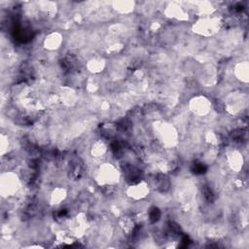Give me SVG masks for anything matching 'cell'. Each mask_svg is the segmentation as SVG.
Here are the masks:
<instances>
[{
  "instance_id": "obj_11",
  "label": "cell",
  "mask_w": 249,
  "mask_h": 249,
  "mask_svg": "<svg viewBox=\"0 0 249 249\" xmlns=\"http://www.w3.org/2000/svg\"><path fill=\"white\" fill-rule=\"evenodd\" d=\"M113 9L122 15H127L130 14L134 8H135V3L133 1H127V0H123V1H114L112 2Z\"/></svg>"
},
{
  "instance_id": "obj_6",
  "label": "cell",
  "mask_w": 249,
  "mask_h": 249,
  "mask_svg": "<svg viewBox=\"0 0 249 249\" xmlns=\"http://www.w3.org/2000/svg\"><path fill=\"white\" fill-rule=\"evenodd\" d=\"M126 196L133 200H142L150 194V186L146 181H138L129 185L125 191Z\"/></svg>"
},
{
  "instance_id": "obj_4",
  "label": "cell",
  "mask_w": 249,
  "mask_h": 249,
  "mask_svg": "<svg viewBox=\"0 0 249 249\" xmlns=\"http://www.w3.org/2000/svg\"><path fill=\"white\" fill-rule=\"evenodd\" d=\"M155 131L159 140L166 146H173L177 141V131L175 127L170 124H158L155 126Z\"/></svg>"
},
{
  "instance_id": "obj_15",
  "label": "cell",
  "mask_w": 249,
  "mask_h": 249,
  "mask_svg": "<svg viewBox=\"0 0 249 249\" xmlns=\"http://www.w3.org/2000/svg\"><path fill=\"white\" fill-rule=\"evenodd\" d=\"M60 98L64 103L72 104L76 101L77 95L75 91H73L71 89H63L60 92Z\"/></svg>"
},
{
  "instance_id": "obj_13",
  "label": "cell",
  "mask_w": 249,
  "mask_h": 249,
  "mask_svg": "<svg viewBox=\"0 0 249 249\" xmlns=\"http://www.w3.org/2000/svg\"><path fill=\"white\" fill-rule=\"evenodd\" d=\"M107 153V145L103 140H96L90 147V154L93 158L100 159Z\"/></svg>"
},
{
  "instance_id": "obj_12",
  "label": "cell",
  "mask_w": 249,
  "mask_h": 249,
  "mask_svg": "<svg viewBox=\"0 0 249 249\" xmlns=\"http://www.w3.org/2000/svg\"><path fill=\"white\" fill-rule=\"evenodd\" d=\"M105 66H106L105 60L103 58H100V57L91 58L87 63V68L92 74H99V73H101L104 70Z\"/></svg>"
},
{
  "instance_id": "obj_8",
  "label": "cell",
  "mask_w": 249,
  "mask_h": 249,
  "mask_svg": "<svg viewBox=\"0 0 249 249\" xmlns=\"http://www.w3.org/2000/svg\"><path fill=\"white\" fill-rule=\"evenodd\" d=\"M227 162L232 171L240 172L244 165V159L240 152L233 150L227 155Z\"/></svg>"
},
{
  "instance_id": "obj_5",
  "label": "cell",
  "mask_w": 249,
  "mask_h": 249,
  "mask_svg": "<svg viewBox=\"0 0 249 249\" xmlns=\"http://www.w3.org/2000/svg\"><path fill=\"white\" fill-rule=\"evenodd\" d=\"M189 108L194 115H196L198 117H203L210 113L212 108V103L206 96L196 95L190 100Z\"/></svg>"
},
{
  "instance_id": "obj_2",
  "label": "cell",
  "mask_w": 249,
  "mask_h": 249,
  "mask_svg": "<svg viewBox=\"0 0 249 249\" xmlns=\"http://www.w3.org/2000/svg\"><path fill=\"white\" fill-rule=\"evenodd\" d=\"M222 21L219 18L213 16L201 17L192 26V30L194 33L202 36V37H210L215 35L221 29Z\"/></svg>"
},
{
  "instance_id": "obj_16",
  "label": "cell",
  "mask_w": 249,
  "mask_h": 249,
  "mask_svg": "<svg viewBox=\"0 0 249 249\" xmlns=\"http://www.w3.org/2000/svg\"><path fill=\"white\" fill-rule=\"evenodd\" d=\"M120 227H121V229L124 232L128 233V232H130L133 230L134 222H133V220L130 217H123L120 220Z\"/></svg>"
},
{
  "instance_id": "obj_10",
  "label": "cell",
  "mask_w": 249,
  "mask_h": 249,
  "mask_svg": "<svg viewBox=\"0 0 249 249\" xmlns=\"http://www.w3.org/2000/svg\"><path fill=\"white\" fill-rule=\"evenodd\" d=\"M233 74L235 78L241 83L247 84L249 81V64L248 61L237 62L233 67Z\"/></svg>"
},
{
  "instance_id": "obj_1",
  "label": "cell",
  "mask_w": 249,
  "mask_h": 249,
  "mask_svg": "<svg viewBox=\"0 0 249 249\" xmlns=\"http://www.w3.org/2000/svg\"><path fill=\"white\" fill-rule=\"evenodd\" d=\"M120 179V170L111 162H103L98 166L94 173L96 184L103 188H113L119 184Z\"/></svg>"
},
{
  "instance_id": "obj_9",
  "label": "cell",
  "mask_w": 249,
  "mask_h": 249,
  "mask_svg": "<svg viewBox=\"0 0 249 249\" xmlns=\"http://www.w3.org/2000/svg\"><path fill=\"white\" fill-rule=\"evenodd\" d=\"M164 14L166 17L170 18H174L177 20H186L188 19L187 12L177 3H170L164 10Z\"/></svg>"
},
{
  "instance_id": "obj_7",
  "label": "cell",
  "mask_w": 249,
  "mask_h": 249,
  "mask_svg": "<svg viewBox=\"0 0 249 249\" xmlns=\"http://www.w3.org/2000/svg\"><path fill=\"white\" fill-rule=\"evenodd\" d=\"M62 42H63L62 34L58 31H53L45 37L43 41V46L48 51H56L61 47Z\"/></svg>"
},
{
  "instance_id": "obj_14",
  "label": "cell",
  "mask_w": 249,
  "mask_h": 249,
  "mask_svg": "<svg viewBox=\"0 0 249 249\" xmlns=\"http://www.w3.org/2000/svg\"><path fill=\"white\" fill-rule=\"evenodd\" d=\"M66 196H67V190L62 187H57L53 189V192L51 193L50 200L52 204L57 205V204H60L62 201H64Z\"/></svg>"
},
{
  "instance_id": "obj_3",
  "label": "cell",
  "mask_w": 249,
  "mask_h": 249,
  "mask_svg": "<svg viewBox=\"0 0 249 249\" xmlns=\"http://www.w3.org/2000/svg\"><path fill=\"white\" fill-rule=\"evenodd\" d=\"M19 189L20 180L16 173L7 171L1 174L0 192L3 197H10L15 196L19 191Z\"/></svg>"
}]
</instances>
